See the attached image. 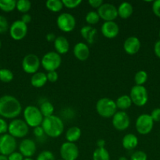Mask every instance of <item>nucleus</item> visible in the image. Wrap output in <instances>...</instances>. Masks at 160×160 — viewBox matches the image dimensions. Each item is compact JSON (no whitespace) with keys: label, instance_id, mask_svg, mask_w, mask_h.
<instances>
[{"label":"nucleus","instance_id":"obj_55","mask_svg":"<svg viewBox=\"0 0 160 160\" xmlns=\"http://www.w3.org/2000/svg\"><path fill=\"white\" fill-rule=\"evenodd\" d=\"M58 160H63V159H58Z\"/></svg>","mask_w":160,"mask_h":160},{"label":"nucleus","instance_id":"obj_26","mask_svg":"<svg viewBox=\"0 0 160 160\" xmlns=\"http://www.w3.org/2000/svg\"><path fill=\"white\" fill-rule=\"evenodd\" d=\"M115 104L117 106V109H120L121 110H125V109L131 107L133 102H132L130 95H121L116 99Z\"/></svg>","mask_w":160,"mask_h":160},{"label":"nucleus","instance_id":"obj_27","mask_svg":"<svg viewBox=\"0 0 160 160\" xmlns=\"http://www.w3.org/2000/svg\"><path fill=\"white\" fill-rule=\"evenodd\" d=\"M39 110H40L41 113L43 116L44 118L51 117V116L53 115V112H54V106L50 102L45 101L40 105Z\"/></svg>","mask_w":160,"mask_h":160},{"label":"nucleus","instance_id":"obj_14","mask_svg":"<svg viewBox=\"0 0 160 160\" xmlns=\"http://www.w3.org/2000/svg\"><path fill=\"white\" fill-rule=\"evenodd\" d=\"M28 34V25L20 20H16L9 27L10 37L15 41H20Z\"/></svg>","mask_w":160,"mask_h":160},{"label":"nucleus","instance_id":"obj_46","mask_svg":"<svg viewBox=\"0 0 160 160\" xmlns=\"http://www.w3.org/2000/svg\"><path fill=\"white\" fill-rule=\"evenodd\" d=\"M154 52H155V56L160 59V40L157 41L154 45Z\"/></svg>","mask_w":160,"mask_h":160},{"label":"nucleus","instance_id":"obj_2","mask_svg":"<svg viewBox=\"0 0 160 160\" xmlns=\"http://www.w3.org/2000/svg\"><path fill=\"white\" fill-rule=\"evenodd\" d=\"M41 126L45 132V134L53 138H56L61 136L64 130V125L62 120L55 115L45 117Z\"/></svg>","mask_w":160,"mask_h":160},{"label":"nucleus","instance_id":"obj_11","mask_svg":"<svg viewBox=\"0 0 160 160\" xmlns=\"http://www.w3.org/2000/svg\"><path fill=\"white\" fill-rule=\"evenodd\" d=\"M56 25L61 31L68 33L75 29L76 20L75 17L71 13L63 12L56 18Z\"/></svg>","mask_w":160,"mask_h":160},{"label":"nucleus","instance_id":"obj_15","mask_svg":"<svg viewBox=\"0 0 160 160\" xmlns=\"http://www.w3.org/2000/svg\"><path fill=\"white\" fill-rule=\"evenodd\" d=\"M130 124V117L124 111H117L112 117V125L118 131H125L129 128Z\"/></svg>","mask_w":160,"mask_h":160},{"label":"nucleus","instance_id":"obj_39","mask_svg":"<svg viewBox=\"0 0 160 160\" xmlns=\"http://www.w3.org/2000/svg\"><path fill=\"white\" fill-rule=\"evenodd\" d=\"M152 11L156 17L160 18V0L154 1L152 3Z\"/></svg>","mask_w":160,"mask_h":160},{"label":"nucleus","instance_id":"obj_8","mask_svg":"<svg viewBox=\"0 0 160 160\" xmlns=\"http://www.w3.org/2000/svg\"><path fill=\"white\" fill-rule=\"evenodd\" d=\"M41 61L37 55L30 53L26 55L22 60V69L28 74H35L37 73L40 67Z\"/></svg>","mask_w":160,"mask_h":160},{"label":"nucleus","instance_id":"obj_10","mask_svg":"<svg viewBox=\"0 0 160 160\" xmlns=\"http://www.w3.org/2000/svg\"><path fill=\"white\" fill-rule=\"evenodd\" d=\"M154 121L149 114H141L137 117L135 123L136 131L140 134L145 135L149 134L153 129Z\"/></svg>","mask_w":160,"mask_h":160},{"label":"nucleus","instance_id":"obj_52","mask_svg":"<svg viewBox=\"0 0 160 160\" xmlns=\"http://www.w3.org/2000/svg\"><path fill=\"white\" fill-rule=\"evenodd\" d=\"M24 160H34L32 158H24Z\"/></svg>","mask_w":160,"mask_h":160},{"label":"nucleus","instance_id":"obj_12","mask_svg":"<svg viewBox=\"0 0 160 160\" xmlns=\"http://www.w3.org/2000/svg\"><path fill=\"white\" fill-rule=\"evenodd\" d=\"M97 13L104 22L114 21L119 16L117 7L111 3H103L97 9Z\"/></svg>","mask_w":160,"mask_h":160},{"label":"nucleus","instance_id":"obj_23","mask_svg":"<svg viewBox=\"0 0 160 160\" xmlns=\"http://www.w3.org/2000/svg\"><path fill=\"white\" fill-rule=\"evenodd\" d=\"M118 9V15L122 19H128L133 12V6L128 2H123L119 6Z\"/></svg>","mask_w":160,"mask_h":160},{"label":"nucleus","instance_id":"obj_16","mask_svg":"<svg viewBox=\"0 0 160 160\" xmlns=\"http://www.w3.org/2000/svg\"><path fill=\"white\" fill-rule=\"evenodd\" d=\"M19 151L24 158H31L36 152V144L33 140L25 138L20 143Z\"/></svg>","mask_w":160,"mask_h":160},{"label":"nucleus","instance_id":"obj_22","mask_svg":"<svg viewBox=\"0 0 160 160\" xmlns=\"http://www.w3.org/2000/svg\"><path fill=\"white\" fill-rule=\"evenodd\" d=\"M122 145L125 149L133 150L137 146L138 138L133 134H127L122 140Z\"/></svg>","mask_w":160,"mask_h":160},{"label":"nucleus","instance_id":"obj_24","mask_svg":"<svg viewBox=\"0 0 160 160\" xmlns=\"http://www.w3.org/2000/svg\"><path fill=\"white\" fill-rule=\"evenodd\" d=\"M46 74L42 72H37L31 76V84L33 87L36 88H42L47 82Z\"/></svg>","mask_w":160,"mask_h":160},{"label":"nucleus","instance_id":"obj_34","mask_svg":"<svg viewBox=\"0 0 160 160\" xmlns=\"http://www.w3.org/2000/svg\"><path fill=\"white\" fill-rule=\"evenodd\" d=\"M100 18L99 17L98 13L96 11H89V12H87L86 17H85L86 23H89V25H93L97 23L99 20H100Z\"/></svg>","mask_w":160,"mask_h":160},{"label":"nucleus","instance_id":"obj_25","mask_svg":"<svg viewBox=\"0 0 160 160\" xmlns=\"http://www.w3.org/2000/svg\"><path fill=\"white\" fill-rule=\"evenodd\" d=\"M82 135V131L78 127L74 126L69 128L67 131H66L65 138L67 142H72V143H75V142L79 140Z\"/></svg>","mask_w":160,"mask_h":160},{"label":"nucleus","instance_id":"obj_47","mask_svg":"<svg viewBox=\"0 0 160 160\" xmlns=\"http://www.w3.org/2000/svg\"><path fill=\"white\" fill-rule=\"evenodd\" d=\"M20 20L28 25V23H29L31 21V16L28 13L23 14V15L21 16V19H20Z\"/></svg>","mask_w":160,"mask_h":160},{"label":"nucleus","instance_id":"obj_41","mask_svg":"<svg viewBox=\"0 0 160 160\" xmlns=\"http://www.w3.org/2000/svg\"><path fill=\"white\" fill-rule=\"evenodd\" d=\"M8 125L9 124L6 123L4 119L0 118V134L1 135L6 134V132H8Z\"/></svg>","mask_w":160,"mask_h":160},{"label":"nucleus","instance_id":"obj_37","mask_svg":"<svg viewBox=\"0 0 160 160\" xmlns=\"http://www.w3.org/2000/svg\"><path fill=\"white\" fill-rule=\"evenodd\" d=\"M147 156L144 152L136 151L131 155L130 160H147Z\"/></svg>","mask_w":160,"mask_h":160},{"label":"nucleus","instance_id":"obj_36","mask_svg":"<svg viewBox=\"0 0 160 160\" xmlns=\"http://www.w3.org/2000/svg\"><path fill=\"white\" fill-rule=\"evenodd\" d=\"M64 6L67 9H75L82 3L81 0H62Z\"/></svg>","mask_w":160,"mask_h":160},{"label":"nucleus","instance_id":"obj_49","mask_svg":"<svg viewBox=\"0 0 160 160\" xmlns=\"http://www.w3.org/2000/svg\"><path fill=\"white\" fill-rule=\"evenodd\" d=\"M105 145H106V142L104 139H99L97 142V148H105Z\"/></svg>","mask_w":160,"mask_h":160},{"label":"nucleus","instance_id":"obj_6","mask_svg":"<svg viewBox=\"0 0 160 160\" xmlns=\"http://www.w3.org/2000/svg\"><path fill=\"white\" fill-rule=\"evenodd\" d=\"M61 55L56 52H49L42 56L41 59V65L47 72L56 71L61 65Z\"/></svg>","mask_w":160,"mask_h":160},{"label":"nucleus","instance_id":"obj_9","mask_svg":"<svg viewBox=\"0 0 160 160\" xmlns=\"http://www.w3.org/2000/svg\"><path fill=\"white\" fill-rule=\"evenodd\" d=\"M17 144L15 138L9 134L0 136V155L8 156L16 152Z\"/></svg>","mask_w":160,"mask_h":160},{"label":"nucleus","instance_id":"obj_40","mask_svg":"<svg viewBox=\"0 0 160 160\" xmlns=\"http://www.w3.org/2000/svg\"><path fill=\"white\" fill-rule=\"evenodd\" d=\"M47 81L51 83L56 82L58 80V73L56 71H50L46 73Z\"/></svg>","mask_w":160,"mask_h":160},{"label":"nucleus","instance_id":"obj_45","mask_svg":"<svg viewBox=\"0 0 160 160\" xmlns=\"http://www.w3.org/2000/svg\"><path fill=\"white\" fill-rule=\"evenodd\" d=\"M88 2H89V6H90L91 7L95 8V9H98V8L104 3L102 0H89Z\"/></svg>","mask_w":160,"mask_h":160},{"label":"nucleus","instance_id":"obj_48","mask_svg":"<svg viewBox=\"0 0 160 160\" xmlns=\"http://www.w3.org/2000/svg\"><path fill=\"white\" fill-rule=\"evenodd\" d=\"M56 38V35H55L53 33H48V34H46V36H45V39L50 42H54Z\"/></svg>","mask_w":160,"mask_h":160},{"label":"nucleus","instance_id":"obj_29","mask_svg":"<svg viewBox=\"0 0 160 160\" xmlns=\"http://www.w3.org/2000/svg\"><path fill=\"white\" fill-rule=\"evenodd\" d=\"M45 7L51 12H57L63 9L64 5L61 0H47L45 2Z\"/></svg>","mask_w":160,"mask_h":160},{"label":"nucleus","instance_id":"obj_18","mask_svg":"<svg viewBox=\"0 0 160 160\" xmlns=\"http://www.w3.org/2000/svg\"><path fill=\"white\" fill-rule=\"evenodd\" d=\"M123 48L129 55H134L137 53L141 48V42L139 38L135 36L127 38L124 42Z\"/></svg>","mask_w":160,"mask_h":160},{"label":"nucleus","instance_id":"obj_17","mask_svg":"<svg viewBox=\"0 0 160 160\" xmlns=\"http://www.w3.org/2000/svg\"><path fill=\"white\" fill-rule=\"evenodd\" d=\"M101 33L104 37L112 39L117 37L119 33V27L115 21H106L102 24Z\"/></svg>","mask_w":160,"mask_h":160},{"label":"nucleus","instance_id":"obj_30","mask_svg":"<svg viewBox=\"0 0 160 160\" xmlns=\"http://www.w3.org/2000/svg\"><path fill=\"white\" fill-rule=\"evenodd\" d=\"M17 1L15 0H0V9L9 12L16 9Z\"/></svg>","mask_w":160,"mask_h":160},{"label":"nucleus","instance_id":"obj_54","mask_svg":"<svg viewBox=\"0 0 160 160\" xmlns=\"http://www.w3.org/2000/svg\"><path fill=\"white\" fill-rule=\"evenodd\" d=\"M158 36H159V38H160V31H159V33H158Z\"/></svg>","mask_w":160,"mask_h":160},{"label":"nucleus","instance_id":"obj_3","mask_svg":"<svg viewBox=\"0 0 160 160\" xmlns=\"http://www.w3.org/2000/svg\"><path fill=\"white\" fill-rule=\"evenodd\" d=\"M97 112L104 118H111L117 112L115 101L110 98H101L96 103Z\"/></svg>","mask_w":160,"mask_h":160},{"label":"nucleus","instance_id":"obj_53","mask_svg":"<svg viewBox=\"0 0 160 160\" xmlns=\"http://www.w3.org/2000/svg\"><path fill=\"white\" fill-rule=\"evenodd\" d=\"M1 47H2V42L1 40H0V48H1Z\"/></svg>","mask_w":160,"mask_h":160},{"label":"nucleus","instance_id":"obj_1","mask_svg":"<svg viewBox=\"0 0 160 160\" xmlns=\"http://www.w3.org/2000/svg\"><path fill=\"white\" fill-rule=\"evenodd\" d=\"M22 111L19 100L12 95H3L0 98V116L6 119H14Z\"/></svg>","mask_w":160,"mask_h":160},{"label":"nucleus","instance_id":"obj_35","mask_svg":"<svg viewBox=\"0 0 160 160\" xmlns=\"http://www.w3.org/2000/svg\"><path fill=\"white\" fill-rule=\"evenodd\" d=\"M36 160H55V156L50 151L45 150L38 155Z\"/></svg>","mask_w":160,"mask_h":160},{"label":"nucleus","instance_id":"obj_31","mask_svg":"<svg viewBox=\"0 0 160 160\" xmlns=\"http://www.w3.org/2000/svg\"><path fill=\"white\" fill-rule=\"evenodd\" d=\"M31 3L28 0H18L17 2L16 9L23 14L27 13L31 9Z\"/></svg>","mask_w":160,"mask_h":160},{"label":"nucleus","instance_id":"obj_33","mask_svg":"<svg viewBox=\"0 0 160 160\" xmlns=\"http://www.w3.org/2000/svg\"><path fill=\"white\" fill-rule=\"evenodd\" d=\"M13 79V73L8 69H0V81L3 83H9Z\"/></svg>","mask_w":160,"mask_h":160},{"label":"nucleus","instance_id":"obj_21","mask_svg":"<svg viewBox=\"0 0 160 160\" xmlns=\"http://www.w3.org/2000/svg\"><path fill=\"white\" fill-rule=\"evenodd\" d=\"M80 34L82 37L86 41V42L89 44H93L95 40L96 35L97 34V31L96 28L90 25H86L83 27L80 30Z\"/></svg>","mask_w":160,"mask_h":160},{"label":"nucleus","instance_id":"obj_5","mask_svg":"<svg viewBox=\"0 0 160 160\" xmlns=\"http://www.w3.org/2000/svg\"><path fill=\"white\" fill-rule=\"evenodd\" d=\"M29 131V127L24 120L21 119H14L8 125V134L15 138H24Z\"/></svg>","mask_w":160,"mask_h":160},{"label":"nucleus","instance_id":"obj_44","mask_svg":"<svg viewBox=\"0 0 160 160\" xmlns=\"http://www.w3.org/2000/svg\"><path fill=\"white\" fill-rule=\"evenodd\" d=\"M33 134H34V135L35 136V137L41 138L45 134V132H44L42 126H39L34 128V130H33Z\"/></svg>","mask_w":160,"mask_h":160},{"label":"nucleus","instance_id":"obj_7","mask_svg":"<svg viewBox=\"0 0 160 160\" xmlns=\"http://www.w3.org/2000/svg\"><path fill=\"white\" fill-rule=\"evenodd\" d=\"M130 98L132 102L136 106H144L148 100V94L144 86L134 85L130 90Z\"/></svg>","mask_w":160,"mask_h":160},{"label":"nucleus","instance_id":"obj_32","mask_svg":"<svg viewBox=\"0 0 160 160\" xmlns=\"http://www.w3.org/2000/svg\"><path fill=\"white\" fill-rule=\"evenodd\" d=\"M147 81V72L144 70H140V71L136 72V74L134 76V82L135 85H140L144 86L146 81Z\"/></svg>","mask_w":160,"mask_h":160},{"label":"nucleus","instance_id":"obj_42","mask_svg":"<svg viewBox=\"0 0 160 160\" xmlns=\"http://www.w3.org/2000/svg\"><path fill=\"white\" fill-rule=\"evenodd\" d=\"M154 122H160V108H156L152 111L150 114Z\"/></svg>","mask_w":160,"mask_h":160},{"label":"nucleus","instance_id":"obj_4","mask_svg":"<svg viewBox=\"0 0 160 160\" xmlns=\"http://www.w3.org/2000/svg\"><path fill=\"white\" fill-rule=\"evenodd\" d=\"M24 119L28 127L35 128L42 125L44 117L39 108L35 106H28L24 110Z\"/></svg>","mask_w":160,"mask_h":160},{"label":"nucleus","instance_id":"obj_51","mask_svg":"<svg viewBox=\"0 0 160 160\" xmlns=\"http://www.w3.org/2000/svg\"><path fill=\"white\" fill-rule=\"evenodd\" d=\"M118 160H128V159L126 157H125V156H121Z\"/></svg>","mask_w":160,"mask_h":160},{"label":"nucleus","instance_id":"obj_20","mask_svg":"<svg viewBox=\"0 0 160 160\" xmlns=\"http://www.w3.org/2000/svg\"><path fill=\"white\" fill-rule=\"evenodd\" d=\"M53 45H54L56 52H57L59 55L66 54L69 51V48H70L69 42L64 36L56 37L53 42Z\"/></svg>","mask_w":160,"mask_h":160},{"label":"nucleus","instance_id":"obj_43","mask_svg":"<svg viewBox=\"0 0 160 160\" xmlns=\"http://www.w3.org/2000/svg\"><path fill=\"white\" fill-rule=\"evenodd\" d=\"M8 160H24V157L20 154V152H14L7 156Z\"/></svg>","mask_w":160,"mask_h":160},{"label":"nucleus","instance_id":"obj_28","mask_svg":"<svg viewBox=\"0 0 160 160\" xmlns=\"http://www.w3.org/2000/svg\"><path fill=\"white\" fill-rule=\"evenodd\" d=\"M93 160H110V154L105 148H97L93 153Z\"/></svg>","mask_w":160,"mask_h":160},{"label":"nucleus","instance_id":"obj_38","mask_svg":"<svg viewBox=\"0 0 160 160\" xmlns=\"http://www.w3.org/2000/svg\"><path fill=\"white\" fill-rule=\"evenodd\" d=\"M8 28H9V23L7 19L4 16L0 15V34L6 33Z\"/></svg>","mask_w":160,"mask_h":160},{"label":"nucleus","instance_id":"obj_13","mask_svg":"<svg viewBox=\"0 0 160 160\" xmlns=\"http://www.w3.org/2000/svg\"><path fill=\"white\" fill-rule=\"evenodd\" d=\"M60 154L63 160H76L79 156V149L75 143L66 142L61 145Z\"/></svg>","mask_w":160,"mask_h":160},{"label":"nucleus","instance_id":"obj_50","mask_svg":"<svg viewBox=\"0 0 160 160\" xmlns=\"http://www.w3.org/2000/svg\"><path fill=\"white\" fill-rule=\"evenodd\" d=\"M0 160H8L7 156H3V155H0Z\"/></svg>","mask_w":160,"mask_h":160},{"label":"nucleus","instance_id":"obj_19","mask_svg":"<svg viewBox=\"0 0 160 160\" xmlns=\"http://www.w3.org/2000/svg\"><path fill=\"white\" fill-rule=\"evenodd\" d=\"M74 56L77 59L80 61H85L89 56V46L84 42H78L75 44L73 49Z\"/></svg>","mask_w":160,"mask_h":160}]
</instances>
